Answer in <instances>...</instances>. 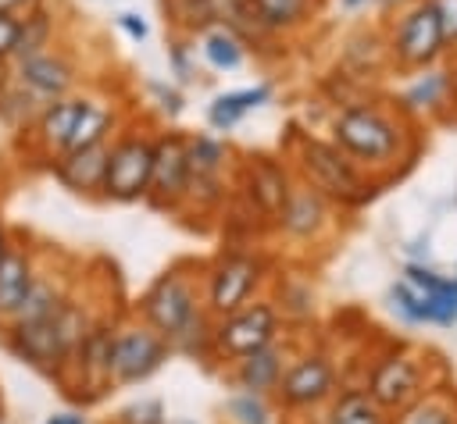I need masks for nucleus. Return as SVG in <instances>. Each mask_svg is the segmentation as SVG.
I'll list each match as a JSON object with an SVG mask.
<instances>
[{
	"label": "nucleus",
	"instance_id": "1",
	"mask_svg": "<svg viewBox=\"0 0 457 424\" xmlns=\"http://www.w3.org/2000/svg\"><path fill=\"white\" fill-rule=\"evenodd\" d=\"M407 128L378 103H350L332 121V143L357 167H389L403 153Z\"/></svg>",
	"mask_w": 457,
	"mask_h": 424
},
{
	"label": "nucleus",
	"instance_id": "2",
	"mask_svg": "<svg viewBox=\"0 0 457 424\" xmlns=\"http://www.w3.org/2000/svg\"><path fill=\"white\" fill-rule=\"evenodd\" d=\"M4 328H7V349L18 360H25L39 371H61L71 360V353L79 349V342L86 338L89 321H86L82 306L64 296L57 314H50L43 321H11Z\"/></svg>",
	"mask_w": 457,
	"mask_h": 424
},
{
	"label": "nucleus",
	"instance_id": "3",
	"mask_svg": "<svg viewBox=\"0 0 457 424\" xmlns=\"http://www.w3.org/2000/svg\"><path fill=\"white\" fill-rule=\"evenodd\" d=\"M296 167L303 175L307 185H314L325 200L336 203H364L371 185L361 175V167L336 146L325 139H300L296 146Z\"/></svg>",
	"mask_w": 457,
	"mask_h": 424
},
{
	"label": "nucleus",
	"instance_id": "4",
	"mask_svg": "<svg viewBox=\"0 0 457 424\" xmlns=\"http://www.w3.org/2000/svg\"><path fill=\"white\" fill-rule=\"evenodd\" d=\"M150 167H154V139L139 132H125L121 139L107 143V167L100 192L114 203H136L150 189Z\"/></svg>",
	"mask_w": 457,
	"mask_h": 424
},
{
	"label": "nucleus",
	"instance_id": "5",
	"mask_svg": "<svg viewBox=\"0 0 457 424\" xmlns=\"http://www.w3.org/2000/svg\"><path fill=\"white\" fill-rule=\"evenodd\" d=\"M443 50H446V36H443L439 14L432 11L428 0H418L411 11L400 14L389 39V53L400 68L418 71V68H432Z\"/></svg>",
	"mask_w": 457,
	"mask_h": 424
},
{
	"label": "nucleus",
	"instance_id": "6",
	"mask_svg": "<svg viewBox=\"0 0 457 424\" xmlns=\"http://www.w3.org/2000/svg\"><path fill=\"white\" fill-rule=\"evenodd\" d=\"M278 335V310L264 299L257 303H243L239 310L218 317L214 324V353L218 356H228V360H239L268 342H275Z\"/></svg>",
	"mask_w": 457,
	"mask_h": 424
},
{
	"label": "nucleus",
	"instance_id": "7",
	"mask_svg": "<svg viewBox=\"0 0 457 424\" xmlns=\"http://www.w3.org/2000/svg\"><path fill=\"white\" fill-rule=\"evenodd\" d=\"M171 346L161 331H154L150 324H132L125 331H114V346H111V381L114 385H136L146 381L154 371L164 367Z\"/></svg>",
	"mask_w": 457,
	"mask_h": 424
},
{
	"label": "nucleus",
	"instance_id": "8",
	"mask_svg": "<svg viewBox=\"0 0 457 424\" xmlns=\"http://www.w3.org/2000/svg\"><path fill=\"white\" fill-rule=\"evenodd\" d=\"M139 310H143V317H146V324H150L154 331H161L164 338H171L179 328H186V324L196 317L200 303H196L193 281H189L182 271H164V274L143 292Z\"/></svg>",
	"mask_w": 457,
	"mask_h": 424
},
{
	"label": "nucleus",
	"instance_id": "9",
	"mask_svg": "<svg viewBox=\"0 0 457 424\" xmlns=\"http://www.w3.org/2000/svg\"><path fill=\"white\" fill-rule=\"evenodd\" d=\"M261 278H264V260L261 257H250V253L221 257L207 274V314L225 317L232 310H239L243 303H250Z\"/></svg>",
	"mask_w": 457,
	"mask_h": 424
},
{
	"label": "nucleus",
	"instance_id": "10",
	"mask_svg": "<svg viewBox=\"0 0 457 424\" xmlns=\"http://www.w3.org/2000/svg\"><path fill=\"white\" fill-rule=\"evenodd\" d=\"M425 367L418 356L411 353H386L375 360L371 374H368V395L382 406V410H403L407 403H414L425 388Z\"/></svg>",
	"mask_w": 457,
	"mask_h": 424
},
{
	"label": "nucleus",
	"instance_id": "11",
	"mask_svg": "<svg viewBox=\"0 0 457 424\" xmlns=\"http://www.w3.org/2000/svg\"><path fill=\"white\" fill-rule=\"evenodd\" d=\"M275 388H278V395H282V403L289 410H311V406L332 399V392H336V367H332L328 356L307 353V356H300L296 363H289L282 371Z\"/></svg>",
	"mask_w": 457,
	"mask_h": 424
},
{
	"label": "nucleus",
	"instance_id": "12",
	"mask_svg": "<svg viewBox=\"0 0 457 424\" xmlns=\"http://www.w3.org/2000/svg\"><path fill=\"white\" fill-rule=\"evenodd\" d=\"M186 178H189L186 135L168 132V135L154 139V167H150L146 200L154 207H179L186 196Z\"/></svg>",
	"mask_w": 457,
	"mask_h": 424
},
{
	"label": "nucleus",
	"instance_id": "13",
	"mask_svg": "<svg viewBox=\"0 0 457 424\" xmlns=\"http://www.w3.org/2000/svg\"><path fill=\"white\" fill-rule=\"evenodd\" d=\"M14 78H18V86H25L32 96H39L46 103V100L68 96V89L75 86V64L57 50H43V53L21 57Z\"/></svg>",
	"mask_w": 457,
	"mask_h": 424
},
{
	"label": "nucleus",
	"instance_id": "14",
	"mask_svg": "<svg viewBox=\"0 0 457 424\" xmlns=\"http://www.w3.org/2000/svg\"><path fill=\"white\" fill-rule=\"evenodd\" d=\"M278 224L293 239H318L321 228L328 224V200L314 185L300 182L289 189V196L278 210Z\"/></svg>",
	"mask_w": 457,
	"mask_h": 424
},
{
	"label": "nucleus",
	"instance_id": "15",
	"mask_svg": "<svg viewBox=\"0 0 457 424\" xmlns=\"http://www.w3.org/2000/svg\"><path fill=\"white\" fill-rule=\"evenodd\" d=\"M403 278L425 292L428 303V324L453 328L457 324V274H439L421 260H411L403 267Z\"/></svg>",
	"mask_w": 457,
	"mask_h": 424
},
{
	"label": "nucleus",
	"instance_id": "16",
	"mask_svg": "<svg viewBox=\"0 0 457 424\" xmlns=\"http://www.w3.org/2000/svg\"><path fill=\"white\" fill-rule=\"evenodd\" d=\"M111 346H114V328L107 324H89L86 338L71 353L68 363L79 367V388H93L96 395L111 385ZM64 363V367H68Z\"/></svg>",
	"mask_w": 457,
	"mask_h": 424
},
{
	"label": "nucleus",
	"instance_id": "17",
	"mask_svg": "<svg viewBox=\"0 0 457 424\" xmlns=\"http://www.w3.org/2000/svg\"><path fill=\"white\" fill-rule=\"evenodd\" d=\"M104 167H107V143L64 150L54 157V178L71 192H100Z\"/></svg>",
	"mask_w": 457,
	"mask_h": 424
},
{
	"label": "nucleus",
	"instance_id": "18",
	"mask_svg": "<svg viewBox=\"0 0 457 424\" xmlns=\"http://www.w3.org/2000/svg\"><path fill=\"white\" fill-rule=\"evenodd\" d=\"M246 189H250L253 203L268 217H278V210H282L293 182H289V171L278 160H271V157H250V164H246Z\"/></svg>",
	"mask_w": 457,
	"mask_h": 424
},
{
	"label": "nucleus",
	"instance_id": "19",
	"mask_svg": "<svg viewBox=\"0 0 457 424\" xmlns=\"http://www.w3.org/2000/svg\"><path fill=\"white\" fill-rule=\"evenodd\" d=\"M82 100H86V96H57V100H46V103L39 107L36 128H32L39 150H46V153H54V157L64 150V143H68V135H71V128H75V118H79V110H82Z\"/></svg>",
	"mask_w": 457,
	"mask_h": 424
},
{
	"label": "nucleus",
	"instance_id": "20",
	"mask_svg": "<svg viewBox=\"0 0 457 424\" xmlns=\"http://www.w3.org/2000/svg\"><path fill=\"white\" fill-rule=\"evenodd\" d=\"M282 371H286V349L278 342H268V346H261V349H253V353H246V356L236 360V381H239V388L261 392V395L278 385Z\"/></svg>",
	"mask_w": 457,
	"mask_h": 424
},
{
	"label": "nucleus",
	"instance_id": "21",
	"mask_svg": "<svg viewBox=\"0 0 457 424\" xmlns=\"http://www.w3.org/2000/svg\"><path fill=\"white\" fill-rule=\"evenodd\" d=\"M36 271H32V257L29 249L7 246L0 257V324H11L18 303L25 299L29 285H32Z\"/></svg>",
	"mask_w": 457,
	"mask_h": 424
},
{
	"label": "nucleus",
	"instance_id": "22",
	"mask_svg": "<svg viewBox=\"0 0 457 424\" xmlns=\"http://www.w3.org/2000/svg\"><path fill=\"white\" fill-rule=\"evenodd\" d=\"M271 100V86L268 82H257V86H246V89H232V93H221L211 100L207 107V121L214 132H228L236 128L250 110L264 107Z\"/></svg>",
	"mask_w": 457,
	"mask_h": 424
},
{
	"label": "nucleus",
	"instance_id": "23",
	"mask_svg": "<svg viewBox=\"0 0 457 424\" xmlns=\"http://www.w3.org/2000/svg\"><path fill=\"white\" fill-rule=\"evenodd\" d=\"M114 121H118V114H114L111 103L86 96V100H82V110H79V118H75V128H71V135H68V143H64V150H82V146L107 143V135L114 132ZM64 150H61V153H64Z\"/></svg>",
	"mask_w": 457,
	"mask_h": 424
},
{
	"label": "nucleus",
	"instance_id": "24",
	"mask_svg": "<svg viewBox=\"0 0 457 424\" xmlns=\"http://www.w3.org/2000/svg\"><path fill=\"white\" fill-rule=\"evenodd\" d=\"M325 424H389V410H382L368 388H343L328 403Z\"/></svg>",
	"mask_w": 457,
	"mask_h": 424
},
{
	"label": "nucleus",
	"instance_id": "25",
	"mask_svg": "<svg viewBox=\"0 0 457 424\" xmlns=\"http://www.w3.org/2000/svg\"><path fill=\"white\" fill-rule=\"evenodd\" d=\"M268 32H289L311 18L314 0H246Z\"/></svg>",
	"mask_w": 457,
	"mask_h": 424
},
{
	"label": "nucleus",
	"instance_id": "26",
	"mask_svg": "<svg viewBox=\"0 0 457 424\" xmlns=\"http://www.w3.org/2000/svg\"><path fill=\"white\" fill-rule=\"evenodd\" d=\"M50 39H54V18H50V11H43L36 4L25 14H18V39H14V57L18 61L50 50Z\"/></svg>",
	"mask_w": 457,
	"mask_h": 424
},
{
	"label": "nucleus",
	"instance_id": "27",
	"mask_svg": "<svg viewBox=\"0 0 457 424\" xmlns=\"http://www.w3.org/2000/svg\"><path fill=\"white\" fill-rule=\"evenodd\" d=\"M453 82H457L453 71H425V75H418L407 86V93H403L400 103H403V110H436V107L446 103Z\"/></svg>",
	"mask_w": 457,
	"mask_h": 424
},
{
	"label": "nucleus",
	"instance_id": "28",
	"mask_svg": "<svg viewBox=\"0 0 457 424\" xmlns=\"http://www.w3.org/2000/svg\"><path fill=\"white\" fill-rule=\"evenodd\" d=\"M186 157H189V178H221L228 146L218 135H196L186 139Z\"/></svg>",
	"mask_w": 457,
	"mask_h": 424
},
{
	"label": "nucleus",
	"instance_id": "29",
	"mask_svg": "<svg viewBox=\"0 0 457 424\" xmlns=\"http://www.w3.org/2000/svg\"><path fill=\"white\" fill-rule=\"evenodd\" d=\"M61 303H64V292L54 285V278H39V274H36L11 321H43V317L57 314Z\"/></svg>",
	"mask_w": 457,
	"mask_h": 424
},
{
	"label": "nucleus",
	"instance_id": "30",
	"mask_svg": "<svg viewBox=\"0 0 457 424\" xmlns=\"http://www.w3.org/2000/svg\"><path fill=\"white\" fill-rule=\"evenodd\" d=\"M204 61L214 68V71H236L239 64H243V57H246V50H243V39L236 36V32H228L225 25L221 29H211L207 36H204Z\"/></svg>",
	"mask_w": 457,
	"mask_h": 424
},
{
	"label": "nucleus",
	"instance_id": "31",
	"mask_svg": "<svg viewBox=\"0 0 457 424\" xmlns=\"http://www.w3.org/2000/svg\"><path fill=\"white\" fill-rule=\"evenodd\" d=\"M168 346L179 349V353H186V356H211L214 353V324L207 321L204 310H196V317L186 328H179L168 338Z\"/></svg>",
	"mask_w": 457,
	"mask_h": 424
},
{
	"label": "nucleus",
	"instance_id": "32",
	"mask_svg": "<svg viewBox=\"0 0 457 424\" xmlns=\"http://www.w3.org/2000/svg\"><path fill=\"white\" fill-rule=\"evenodd\" d=\"M389 310L403 321V324H428V303L425 292L418 285H411L407 278L389 285Z\"/></svg>",
	"mask_w": 457,
	"mask_h": 424
},
{
	"label": "nucleus",
	"instance_id": "33",
	"mask_svg": "<svg viewBox=\"0 0 457 424\" xmlns=\"http://www.w3.org/2000/svg\"><path fill=\"white\" fill-rule=\"evenodd\" d=\"M393 424H457V410L439 395H418L400 410Z\"/></svg>",
	"mask_w": 457,
	"mask_h": 424
},
{
	"label": "nucleus",
	"instance_id": "34",
	"mask_svg": "<svg viewBox=\"0 0 457 424\" xmlns=\"http://www.w3.org/2000/svg\"><path fill=\"white\" fill-rule=\"evenodd\" d=\"M228 417L232 424H271V406L264 403L261 392H236L228 399Z\"/></svg>",
	"mask_w": 457,
	"mask_h": 424
},
{
	"label": "nucleus",
	"instance_id": "35",
	"mask_svg": "<svg viewBox=\"0 0 457 424\" xmlns=\"http://www.w3.org/2000/svg\"><path fill=\"white\" fill-rule=\"evenodd\" d=\"M118 424H164V406L157 399H139L118 413Z\"/></svg>",
	"mask_w": 457,
	"mask_h": 424
},
{
	"label": "nucleus",
	"instance_id": "36",
	"mask_svg": "<svg viewBox=\"0 0 457 424\" xmlns=\"http://www.w3.org/2000/svg\"><path fill=\"white\" fill-rule=\"evenodd\" d=\"M428 4H432V11L439 14L446 46H453V43H457V0H428Z\"/></svg>",
	"mask_w": 457,
	"mask_h": 424
},
{
	"label": "nucleus",
	"instance_id": "37",
	"mask_svg": "<svg viewBox=\"0 0 457 424\" xmlns=\"http://www.w3.org/2000/svg\"><path fill=\"white\" fill-rule=\"evenodd\" d=\"M14 39H18V14L0 11V64L7 57H14Z\"/></svg>",
	"mask_w": 457,
	"mask_h": 424
},
{
	"label": "nucleus",
	"instance_id": "38",
	"mask_svg": "<svg viewBox=\"0 0 457 424\" xmlns=\"http://www.w3.org/2000/svg\"><path fill=\"white\" fill-rule=\"evenodd\" d=\"M118 29H121L129 39H136V43H143V39L150 36V25L143 21V14H132V11H121V14H118Z\"/></svg>",
	"mask_w": 457,
	"mask_h": 424
},
{
	"label": "nucleus",
	"instance_id": "39",
	"mask_svg": "<svg viewBox=\"0 0 457 424\" xmlns=\"http://www.w3.org/2000/svg\"><path fill=\"white\" fill-rule=\"evenodd\" d=\"M168 57H171V68H175L179 82H189V78H193V68H189V50H186V43H171V46H168Z\"/></svg>",
	"mask_w": 457,
	"mask_h": 424
},
{
	"label": "nucleus",
	"instance_id": "40",
	"mask_svg": "<svg viewBox=\"0 0 457 424\" xmlns=\"http://www.w3.org/2000/svg\"><path fill=\"white\" fill-rule=\"evenodd\" d=\"M150 93L161 100V110H168L171 118L182 110V96H179V89H171V86H161V82H150Z\"/></svg>",
	"mask_w": 457,
	"mask_h": 424
},
{
	"label": "nucleus",
	"instance_id": "41",
	"mask_svg": "<svg viewBox=\"0 0 457 424\" xmlns=\"http://www.w3.org/2000/svg\"><path fill=\"white\" fill-rule=\"evenodd\" d=\"M39 0H0V11L4 14H21V11H29V7H36Z\"/></svg>",
	"mask_w": 457,
	"mask_h": 424
},
{
	"label": "nucleus",
	"instance_id": "42",
	"mask_svg": "<svg viewBox=\"0 0 457 424\" xmlns=\"http://www.w3.org/2000/svg\"><path fill=\"white\" fill-rule=\"evenodd\" d=\"M50 424H86V417L82 413H54Z\"/></svg>",
	"mask_w": 457,
	"mask_h": 424
},
{
	"label": "nucleus",
	"instance_id": "43",
	"mask_svg": "<svg viewBox=\"0 0 457 424\" xmlns=\"http://www.w3.org/2000/svg\"><path fill=\"white\" fill-rule=\"evenodd\" d=\"M368 4H371V0H339L343 11H357V7H368Z\"/></svg>",
	"mask_w": 457,
	"mask_h": 424
},
{
	"label": "nucleus",
	"instance_id": "44",
	"mask_svg": "<svg viewBox=\"0 0 457 424\" xmlns=\"http://www.w3.org/2000/svg\"><path fill=\"white\" fill-rule=\"evenodd\" d=\"M7 246H11V242H7V232H4V224H0V257H4Z\"/></svg>",
	"mask_w": 457,
	"mask_h": 424
},
{
	"label": "nucleus",
	"instance_id": "45",
	"mask_svg": "<svg viewBox=\"0 0 457 424\" xmlns=\"http://www.w3.org/2000/svg\"><path fill=\"white\" fill-rule=\"evenodd\" d=\"M378 4H382V7H400L403 0H378Z\"/></svg>",
	"mask_w": 457,
	"mask_h": 424
},
{
	"label": "nucleus",
	"instance_id": "46",
	"mask_svg": "<svg viewBox=\"0 0 457 424\" xmlns=\"http://www.w3.org/2000/svg\"><path fill=\"white\" fill-rule=\"evenodd\" d=\"M0 424H4V417H0Z\"/></svg>",
	"mask_w": 457,
	"mask_h": 424
},
{
	"label": "nucleus",
	"instance_id": "47",
	"mask_svg": "<svg viewBox=\"0 0 457 424\" xmlns=\"http://www.w3.org/2000/svg\"><path fill=\"white\" fill-rule=\"evenodd\" d=\"M0 417H4V410H0Z\"/></svg>",
	"mask_w": 457,
	"mask_h": 424
},
{
	"label": "nucleus",
	"instance_id": "48",
	"mask_svg": "<svg viewBox=\"0 0 457 424\" xmlns=\"http://www.w3.org/2000/svg\"><path fill=\"white\" fill-rule=\"evenodd\" d=\"M46 424H50V420H46Z\"/></svg>",
	"mask_w": 457,
	"mask_h": 424
},
{
	"label": "nucleus",
	"instance_id": "49",
	"mask_svg": "<svg viewBox=\"0 0 457 424\" xmlns=\"http://www.w3.org/2000/svg\"><path fill=\"white\" fill-rule=\"evenodd\" d=\"M186 424H189V420H186Z\"/></svg>",
	"mask_w": 457,
	"mask_h": 424
}]
</instances>
